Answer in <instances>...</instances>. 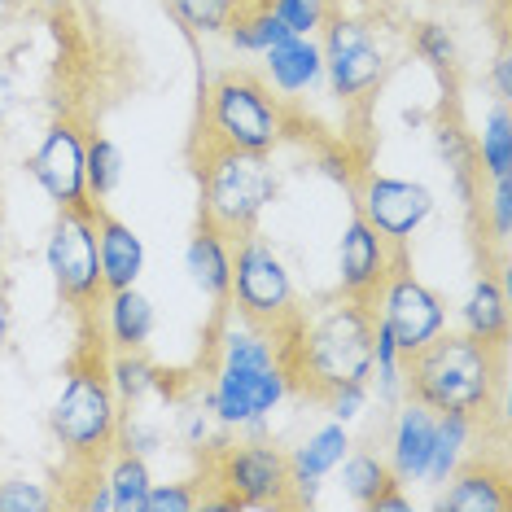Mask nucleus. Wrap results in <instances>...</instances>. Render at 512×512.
<instances>
[{
  "instance_id": "44",
  "label": "nucleus",
  "mask_w": 512,
  "mask_h": 512,
  "mask_svg": "<svg viewBox=\"0 0 512 512\" xmlns=\"http://www.w3.org/2000/svg\"><path fill=\"white\" fill-rule=\"evenodd\" d=\"M9 337H14V302H9V289L0 281V351L9 346Z\"/></svg>"
},
{
  "instance_id": "20",
  "label": "nucleus",
  "mask_w": 512,
  "mask_h": 512,
  "mask_svg": "<svg viewBox=\"0 0 512 512\" xmlns=\"http://www.w3.org/2000/svg\"><path fill=\"white\" fill-rule=\"evenodd\" d=\"M184 272H189V281L224 311L228 289H232V237H224V232L215 224H206V219H197L189 246H184Z\"/></svg>"
},
{
  "instance_id": "27",
  "label": "nucleus",
  "mask_w": 512,
  "mask_h": 512,
  "mask_svg": "<svg viewBox=\"0 0 512 512\" xmlns=\"http://www.w3.org/2000/svg\"><path fill=\"white\" fill-rule=\"evenodd\" d=\"M473 158H477V176L486 180H504L512 176V119H508V101H495L482 119V132L473 136Z\"/></svg>"
},
{
  "instance_id": "41",
  "label": "nucleus",
  "mask_w": 512,
  "mask_h": 512,
  "mask_svg": "<svg viewBox=\"0 0 512 512\" xmlns=\"http://www.w3.org/2000/svg\"><path fill=\"white\" fill-rule=\"evenodd\" d=\"M491 92L495 101H508L512 97V57H508V44L499 40V53L491 57Z\"/></svg>"
},
{
  "instance_id": "8",
  "label": "nucleus",
  "mask_w": 512,
  "mask_h": 512,
  "mask_svg": "<svg viewBox=\"0 0 512 512\" xmlns=\"http://www.w3.org/2000/svg\"><path fill=\"white\" fill-rule=\"evenodd\" d=\"M320 53H324V84L342 106H364V101L386 84L390 75V49L377 36L368 18L329 9L320 27Z\"/></svg>"
},
{
  "instance_id": "14",
  "label": "nucleus",
  "mask_w": 512,
  "mask_h": 512,
  "mask_svg": "<svg viewBox=\"0 0 512 512\" xmlns=\"http://www.w3.org/2000/svg\"><path fill=\"white\" fill-rule=\"evenodd\" d=\"M407 259V246H394L390 237H381L364 215H351V224L342 228L337 241V294L372 302V294L381 289V281L394 272V263Z\"/></svg>"
},
{
  "instance_id": "47",
  "label": "nucleus",
  "mask_w": 512,
  "mask_h": 512,
  "mask_svg": "<svg viewBox=\"0 0 512 512\" xmlns=\"http://www.w3.org/2000/svg\"><path fill=\"white\" fill-rule=\"evenodd\" d=\"M456 5H464V9H491L495 0H456Z\"/></svg>"
},
{
  "instance_id": "12",
  "label": "nucleus",
  "mask_w": 512,
  "mask_h": 512,
  "mask_svg": "<svg viewBox=\"0 0 512 512\" xmlns=\"http://www.w3.org/2000/svg\"><path fill=\"white\" fill-rule=\"evenodd\" d=\"M351 197H355V211L364 215L381 237H390L394 246H407L438 211L434 189H425L421 180L381 176V171H359L351 184Z\"/></svg>"
},
{
  "instance_id": "13",
  "label": "nucleus",
  "mask_w": 512,
  "mask_h": 512,
  "mask_svg": "<svg viewBox=\"0 0 512 512\" xmlns=\"http://www.w3.org/2000/svg\"><path fill=\"white\" fill-rule=\"evenodd\" d=\"M84 149H88L84 127L75 119H53L44 127L40 145L31 149V158L22 162L27 176L40 184V193L49 197L57 211H66V206H92L88 180H84Z\"/></svg>"
},
{
  "instance_id": "6",
  "label": "nucleus",
  "mask_w": 512,
  "mask_h": 512,
  "mask_svg": "<svg viewBox=\"0 0 512 512\" xmlns=\"http://www.w3.org/2000/svg\"><path fill=\"white\" fill-rule=\"evenodd\" d=\"M285 132H289L285 101L267 88L263 75L224 71L211 88H206L202 127H197V141L202 145L272 154V149L285 141Z\"/></svg>"
},
{
  "instance_id": "15",
  "label": "nucleus",
  "mask_w": 512,
  "mask_h": 512,
  "mask_svg": "<svg viewBox=\"0 0 512 512\" xmlns=\"http://www.w3.org/2000/svg\"><path fill=\"white\" fill-rule=\"evenodd\" d=\"M346 451H351V425H342L329 416L320 429H311V434L289 451V508L316 504L324 477L337 473V464L346 460Z\"/></svg>"
},
{
  "instance_id": "28",
  "label": "nucleus",
  "mask_w": 512,
  "mask_h": 512,
  "mask_svg": "<svg viewBox=\"0 0 512 512\" xmlns=\"http://www.w3.org/2000/svg\"><path fill=\"white\" fill-rule=\"evenodd\" d=\"M368 386H377L381 403H399L407 399V359L394 342V333L372 316V372H368Z\"/></svg>"
},
{
  "instance_id": "16",
  "label": "nucleus",
  "mask_w": 512,
  "mask_h": 512,
  "mask_svg": "<svg viewBox=\"0 0 512 512\" xmlns=\"http://www.w3.org/2000/svg\"><path fill=\"white\" fill-rule=\"evenodd\" d=\"M92 329H97V342H106V351H145L149 337H154L158 311L154 298L141 294V285L127 289H106L97 298V307L88 311Z\"/></svg>"
},
{
  "instance_id": "10",
  "label": "nucleus",
  "mask_w": 512,
  "mask_h": 512,
  "mask_svg": "<svg viewBox=\"0 0 512 512\" xmlns=\"http://www.w3.org/2000/svg\"><path fill=\"white\" fill-rule=\"evenodd\" d=\"M368 307H372V316L394 333L403 359L416 355L421 346H429L442 329H447V302H442L438 289H429L421 276L412 272L407 259L394 263V272L381 281V289L372 294Z\"/></svg>"
},
{
  "instance_id": "24",
  "label": "nucleus",
  "mask_w": 512,
  "mask_h": 512,
  "mask_svg": "<svg viewBox=\"0 0 512 512\" xmlns=\"http://www.w3.org/2000/svg\"><path fill=\"white\" fill-rule=\"evenodd\" d=\"M477 425H482V421H473V416L438 412V421H434V451H429V469H425V486H442L464 460L473 456Z\"/></svg>"
},
{
  "instance_id": "43",
  "label": "nucleus",
  "mask_w": 512,
  "mask_h": 512,
  "mask_svg": "<svg viewBox=\"0 0 512 512\" xmlns=\"http://www.w3.org/2000/svg\"><path fill=\"white\" fill-rule=\"evenodd\" d=\"M407 508H412V499L403 495V486H399V482H390L386 491L372 499V512H407Z\"/></svg>"
},
{
  "instance_id": "1",
  "label": "nucleus",
  "mask_w": 512,
  "mask_h": 512,
  "mask_svg": "<svg viewBox=\"0 0 512 512\" xmlns=\"http://www.w3.org/2000/svg\"><path fill=\"white\" fill-rule=\"evenodd\" d=\"M294 390L298 386L285 364V337L228 311L215 329L211 381L202 390V403L215 412V421L228 434L246 429V438H267L272 412H281V403Z\"/></svg>"
},
{
  "instance_id": "48",
  "label": "nucleus",
  "mask_w": 512,
  "mask_h": 512,
  "mask_svg": "<svg viewBox=\"0 0 512 512\" xmlns=\"http://www.w3.org/2000/svg\"><path fill=\"white\" fill-rule=\"evenodd\" d=\"M324 5H329V0H324Z\"/></svg>"
},
{
  "instance_id": "9",
  "label": "nucleus",
  "mask_w": 512,
  "mask_h": 512,
  "mask_svg": "<svg viewBox=\"0 0 512 512\" xmlns=\"http://www.w3.org/2000/svg\"><path fill=\"white\" fill-rule=\"evenodd\" d=\"M44 267L53 276L57 298L71 311L88 316L97 307V298L106 294L101 254H97V206H66V211H57L49 241H44Z\"/></svg>"
},
{
  "instance_id": "40",
  "label": "nucleus",
  "mask_w": 512,
  "mask_h": 512,
  "mask_svg": "<svg viewBox=\"0 0 512 512\" xmlns=\"http://www.w3.org/2000/svg\"><path fill=\"white\" fill-rule=\"evenodd\" d=\"M193 508H202L197 482H149L145 512H193Z\"/></svg>"
},
{
  "instance_id": "37",
  "label": "nucleus",
  "mask_w": 512,
  "mask_h": 512,
  "mask_svg": "<svg viewBox=\"0 0 512 512\" xmlns=\"http://www.w3.org/2000/svg\"><path fill=\"white\" fill-rule=\"evenodd\" d=\"M57 499L31 477H0V512H49Z\"/></svg>"
},
{
  "instance_id": "21",
  "label": "nucleus",
  "mask_w": 512,
  "mask_h": 512,
  "mask_svg": "<svg viewBox=\"0 0 512 512\" xmlns=\"http://www.w3.org/2000/svg\"><path fill=\"white\" fill-rule=\"evenodd\" d=\"M97 254H101V281L106 289H127L141 285L145 276V241L127 219L110 215L106 206H97Z\"/></svg>"
},
{
  "instance_id": "46",
  "label": "nucleus",
  "mask_w": 512,
  "mask_h": 512,
  "mask_svg": "<svg viewBox=\"0 0 512 512\" xmlns=\"http://www.w3.org/2000/svg\"><path fill=\"white\" fill-rule=\"evenodd\" d=\"M5 254H9V228H5V219H0V263H5Z\"/></svg>"
},
{
  "instance_id": "7",
  "label": "nucleus",
  "mask_w": 512,
  "mask_h": 512,
  "mask_svg": "<svg viewBox=\"0 0 512 512\" xmlns=\"http://www.w3.org/2000/svg\"><path fill=\"white\" fill-rule=\"evenodd\" d=\"M228 311H237L241 320L263 324V329L289 337V329L302 316L298 285L289 272L285 254L259 232L232 241V289H228Z\"/></svg>"
},
{
  "instance_id": "38",
  "label": "nucleus",
  "mask_w": 512,
  "mask_h": 512,
  "mask_svg": "<svg viewBox=\"0 0 512 512\" xmlns=\"http://www.w3.org/2000/svg\"><path fill=\"white\" fill-rule=\"evenodd\" d=\"M482 224L491 232L495 246L504 250L512 237V176L491 180V197H486V206H482Z\"/></svg>"
},
{
  "instance_id": "5",
  "label": "nucleus",
  "mask_w": 512,
  "mask_h": 512,
  "mask_svg": "<svg viewBox=\"0 0 512 512\" xmlns=\"http://www.w3.org/2000/svg\"><path fill=\"white\" fill-rule=\"evenodd\" d=\"M193 171H197V189H202V219L232 241L259 228L263 211L281 193L272 154H246V149L197 141Z\"/></svg>"
},
{
  "instance_id": "4",
  "label": "nucleus",
  "mask_w": 512,
  "mask_h": 512,
  "mask_svg": "<svg viewBox=\"0 0 512 512\" xmlns=\"http://www.w3.org/2000/svg\"><path fill=\"white\" fill-rule=\"evenodd\" d=\"M119 416H123V407L110 390L106 355H101L97 346H88V351L75 355L71 368H66V381L49 407V434L57 447H62L66 460L84 464V469H97L114 451Z\"/></svg>"
},
{
  "instance_id": "2",
  "label": "nucleus",
  "mask_w": 512,
  "mask_h": 512,
  "mask_svg": "<svg viewBox=\"0 0 512 512\" xmlns=\"http://www.w3.org/2000/svg\"><path fill=\"white\" fill-rule=\"evenodd\" d=\"M504 390V346L442 329L434 342L407 355V399L429 412H460L491 421Z\"/></svg>"
},
{
  "instance_id": "42",
  "label": "nucleus",
  "mask_w": 512,
  "mask_h": 512,
  "mask_svg": "<svg viewBox=\"0 0 512 512\" xmlns=\"http://www.w3.org/2000/svg\"><path fill=\"white\" fill-rule=\"evenodd\" d=\"M14 110H18V75H14V66L0 57V127L14 119Z\"/></svg>"
},
{
  "instance_id": "35",
  "label": "nucleus",
  "mask_w": 512,
  "mask_h": 512,
  "mask_svg": "<svg viewBox=\"0 0 512 512\" xmlns=\"http://www.w3.org/2000/svg\"><path fill=\"white\" fill-rule=\"evenodd\" d=\"M228 429L215 421V412L206 403H197V407H184L180 412V442L189 451H215V447H224V438Z\"/></svg>"
},
{
  "instance_id": "34",
  "label": "nucleus",
  "mask_w": 512,
  "mask_h": 512,
  "mask_svg": "<svg viewBox=\"0 0 512 512\" xmlns=\"http://www.w3.org/2000/svg\"><path fill=\"white\" fill-rule=\"evenodd\" d=\"M114 447L123 451H136V456H158L167 451V434H162L158 421H149L145 412H123L119 416V434H114Z\"/></svg>"
},
{
  "instance_id": "3",
  "label": "nucleus",
  "mask_w": 512,
  "mask_h": 512,
  "mask_svg": "<svg viewBox=\"0 0 512 512\" xmlns=\"http://www.w3.org/2000/svg\"><path fill=\"white\" fill-rule=\"evenodd\" d=\"M285 364L294 372V386L307 394L368 381L372 372V307L355 298H329L316 311H302L285 337Z\"/></svg>"
},
{
  "instance_id": "39",
  "label": "nucleus",
  "mask_w": 512,
  "mask_h": 512,
  "mask_svg": "<svg viewBox=\"0 0 512 512\" xmlns=\"http://www.w3.org/2000/svg\"><path fill=\"white\" fill-rule=\"evenodd\" d=\"M320 399H324V407H329V416H333V421H342V425H355L359 416L368 412L372 386H368V381H346V386H333V390H324Z\"/></svg>"
},
{
  "instance_id": "19",
  "label": "nucleus",
  "mask_w": 512,
  "mask_h": 512,
  "mask_svg": "<svg viewBox=\"0 0 512 512\" xmlns=\"http://www.w3.org/2000/svg\"><path fill=\"white\" fill-rule=\"evenodd\" d=\"M263 79L281 101L324 88V53L316 36H285L263 53Z\"/></svg>"
},
{
  "instance_id": "18",
  "label": "nucleus",
  "mask_w": 512,
  "mask_h": 512,
  "mask_svg": "<svg viewBox=\"0 0 512 512\" xmlns=\"http://www.w3.org/2000/svg\"><path fill=\"white\" fill-rule=\"evenodd\" d=\"M434 421L438 412H429L425 403L399 399V412H394L390 434H386V464L399 486L425 482L429 451H434Z\"/></svg>"
},
{
  "instance_id": "26",
  "label": "nucleus",
  "mask_w": 512,
  "mask_h": 512,
  "mask_svg": "<svg viewBox=\"0 0 512 512\" xmlns=\"http://www.w3.org/2000/svg\"><path fill=\"white\" fill-rule=\"evenodd\" d=\"M285 36H289V31L281 27V18L267 9V0H246V5H241V14L232 18L228 31H224L228 49L241 53V57H263L272 44H281Z\"/></svg>"
},
{
  "instance_id": "45",
  "label": "nucleus",
  "mask_w": 512,
  "mask_h": 512,
  "mask_svg": "<svg viewBox=\"0 0 512 512\" xmlns=\"http://www.w3.org/2000/svg\"><path fill=\"white\" fill-rule=\"evenodd\" d=\"M14 9H18V0H0V27H5V22L14 18Z\"/></svg>"
},
{
  "instance_id": "33",
  "label": "nucleus",
  "mask_w": 512,
  "mask_h": 512,
  "mask_svg": "<svg viewBox=\"0 0 512 512\" xmlns=\"http://www.w3.org/2000/svg\"><path fill=\"white\" fill-rule=\"evenodd\" d=\"M412 53L421 57L429 71H438V75H447V79L460 71V40H456V27H451V22H442V18L416 22V31H412Z\"/></svg>"
},
{
  "instance_id": "11",
  "label": "nucleus",
  "mask_w": 512,
  "mask_h": 512,
  "mask_svg": "<svg viewBox=\"0 0 512 512\" xmlns=\"http://www.w3.org/2000/svg\"><path fill=\"white\" fill-rule=\"evenodd\" d=\"M215 486H224L237 508H289V456L267 438H241L211 451Z\"/></svg>"
},
{
  "instance_id": "30",
  "label": "nucleus",
  "mask_w": 512,
  "mask_h": 512,
  "mask_svg": "<svg viewBox=\"0 0 512 512\" xmlns=\"http://www.w3.org/2000/svg\"><path fill=\"white\" fill-rule=\"evenodd\" d=\"M337 473H342V491L351 495L359 508H372V499L394 482L386 456H377V451H368V447H355V442H351V451H346V460L337 464Z\"/></svg>"
},
{
  "instance_id": "22",
  "label": "nucleus",
  "mask_w": 512,
  "mask_h": 512,
  "mask_svg": "<svg viewBox=\"0 0 512 512\" xmlns=\"http://www.w3.org/2000/svg\"><path fill=\"white\" fill-rule=\"evenodd\" d=\"M106 377L119 407H141L149 399H176V372H162L145 351H110Z\"/></svg>"
},
{
  "instance_id": "36",
  "label": "nucleus",
  "mask_w": 512,
  "mask_h": 512,
  "mask_svg": "<svg viewBox=\"0 0 512 512\" xmlns=\"http://www.w3.org/2000/svg\"><path fill=\"white\" fill-rule=\"evenodd\" d=\"M267 9L281 18L289 36H320L333 5H324V0H267Z\"/></svg>"
},
{
  "instance_id": "31",
  "label": "nucleus",
  "mask_w": 512,
  "mask_h": 512,
  "mask_svg": "<svg viewBox=\"0 0 512 512\" xmlns=\"http://www.w3.org/2000/svg\"><path fill=\"white\" fill-rule=\"evenodd\" d=\"M246 0H167V14L184 27L193 40H215L228 31V22L241 14Z\"/></svg>"
},
{
  "instance_id": "29",
  "label": "nucleus",
  "mask_w": 512,
  "mask_h": 512,
  "mask_svg": "<svg viewBox=\"0 0 512 512\" xmlns=\"http://www.w3.org/2000/svg\"><path fill=\"white\" fill-rule=\"evenodd\" d=\"M434 154L438 162L451 171V180H456V193L460 197H473V180H482L477 176V158H473V136L464 132V127L456 119H434Z\"/></svg>"
},
{
  "instance_id": "32",
  "label": "nucleus",
  "mask_w": 512,
  "mask_h": 512,
  "mask_svg": "<svg viewBox=\"0 0 512 512\" xmlns=\"http://www.w3.org/2000/svg\"><path fill=\"white\" fill-rule=\"evenodd\" d=\"M123 149L110 141V136H88L84 149V180H88V202L92 206H106L114 189L123 184Z\"/></svg>"
},
{
  "instance_id": "23",
  "label": "nucleus",
  "mask_w": 512,
  "mask_h": 512,
  "mask_svg": "<svg viewBox=\"0 0 512 512\" xmlns=\"http://www.w3.org/2000/svg\"><path fill=\"white\" fill-rule=\"evenodd\" d=\"M460 333L477 337V342L504 346L508 342V294L499 272H477L469 294L460 302Z\"/></svg>"
},
{
  "instance_id": "17",
  "label": "nucleus",
  "mask_w": 512,
  "mask_h": 512,
  "mask_svg": "<svg viewBox=\"0 0 512 512\" xmlns=\"http://www.w3.org/2000/svg\"><path fill=\"white\" fill-rule=\"evenodd\" d=\"M438 491L442 495L434 499V508L442 512H508L512 508L504 456H477L473 451Z\"/></svg>"
},
{
  "instance_id": "25",
  "label": "nucleus",
  "mask_w": 512,
  "mask_h": 512,
  "mask_svg": "<svg viewBox=\"0 0 512 512\" xmlns=\"http://www.w3.org/2000/svg\"><path fill=\"white\" fill-rule=\"evenodd\" d=\"M101 482L110 491V504L114 512H145V495H149V460L136 456V451H123L114 447L106 460H101Z\"/></svg>"
}]
</instances>
